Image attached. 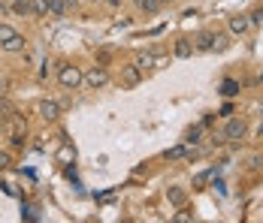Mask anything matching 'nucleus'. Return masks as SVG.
Wrapping results in <instances>:
<instances>
[{
  "instance_id": "29",
  "label": "nucleus",
  "mask_w": 263,
  "mask_h": 223,
  "mask_svg": "<svg viewBox=\"0 0 263 223\" xmlns=\"http://www.w3.org/2000/svg\"><path fill=\"white\" fill-rule=\"evenodd\" d=\"M257 82H260V85H263V73H260V75H257Z\"/></svg>"
},
{
  "instance_id": "17",
  "label": "nucleus",
  "mask_w": 263,
  "mask_h": 223,
  "mask_svg": "<svg viewBox=\"0 0 263 223\" xmlns=\"http://www.w3.org/2000/svg\"><path fill=\"white\" fill-rule=\"evenodd\" d=\"M133 64H136V67H139V70L145 73V70H152V67H155V54H139V57H136Z\"/></svg>"
},
{
  "instance_id": "4",
  "label": "nucleus",
  "mask_w": 263,
  "mask_h": 223,
  "mask_svg": "<svg viewBox=\"0 0 263 223\" xmlns=\"http://www.w3.org/2000/svg\"><path fill=\"white\" fill-rule=\"evenodd\" d=\"M251 15H233L230 22H227V30L233 33V36H245V33H251Z\"/></svg>"
},
{
  "instance_id": "23",
  "label": "nucleus",
  "mask_w": 263,
  "mask_h": 223,
  "mask_svg": "<svg viewBox=\"0 0 263 223\" xmlns=\"http://www.w3.org/2000/svg\"><path fill=\"white\" fill-rule=\"evenodd\" d=\"M9 163H12V160H9V154H6V151H0V169H6Z\"/></svg>"
},
{
  "instance_id": "11",
  "label": "nucleus",
  "mask_w": 263,
  "mask_h": 223,
  "mask_svg": "<svg viewBox=\"0 0 263 223\" xmlns=\"http://www.w3.org/2000/svg\"><path fill=\"white\" fill-rule=\"evenodd\" d=\"M239 94V82L236 78H224L221 82V97H236Z\"/></svg>"
},
{
  "instance_id": "21",
  "label": "nucleus",
  "mask_w": 263,
  "mask_h": 223,
  "mask_svg": "<svg viewBox=\"0 0 263 223\" xmlns=\"http://www.w3.org/2000/svg\"><path fill=\"white\" fill-rule=\"evenodd\" d=\"M15 12H22V15H30V0H15Z\"/></svg>"
},
{
  "instance_id": "24",
  "label": "nucleus",
  "mask_w": 263,
  "mask_h": 223,
  "mask_svg": "<svg viewBox=\"0 0 263 223\" xmlns=\"http://www.w3.org/2000/svg\"><path fill=\"white\" fill-rule=\"evenodd\" d=\"M12 145H15V148H22V145H25V136H22V133H15V136H12Z\"/></svg>"
},
{
  "instance_id": "30",
  "label": "nucleus",
  "mask_w": 263,
  "mask_h": 223,
  "mask_svg": "<svg viewBox=\"0 0 263 223\" xmlns=\"http://www.w3.org/2000/svg\"><path fill=\"white\" fill-rule=\"evenodd\" d=\"M160 3H173V0H160Z\"/></svg>"
},
{
  "instance_id": "20",
  "label": "nucleus",
  "mask_w": 263,
  "mask_h": 223,
  "mask_svg": "<svg viewBox=\"0 0 263 223\" xmlns=\"http://www.w3.org/2000/svg\"><path fill=\"white\" fill-rule=\"evenodd\" d=\"M9 36H15V30H12L9 25H0V46H3V43H6Z\"/></svg>"
},
{
  "instance_id": "28",
  "label": "nucleus",
  "mask_w": 263,
  "mask_h": 223,
  "mask_svg": "<svg viewBox=\"0 0 263 223\" xmlns=\"http://www.w3.org/2000/svg\"><path fill=\"white\" fill-rule=\"evenodd\" d=\"M257 136H260V139H263V124H260V130H257Z\"/></svg>"
},
{
  "instance_id": "6",
  "label": "nucleus",
  "mask_w": 263,
  "mask_h": 223,
  "mask_svg": "<svg viewBox=\"0 0 263 223\" xmlns=\"http://www.w3.org/2000/svg\"><path fill=\"white\" fill-rule=\"evenodd\" d=\"M36 112H40V118H43V121H58V115H61V106H58L54 99H43Z\"/></svg>"
},
{
  "instance_id": "5",
  "label": "nucleus",
  "mask_w": 263,
  "mask_h": 223,
  "mask_svg": "<svg viewBox=\"0 0 263 223\" xmlns=\"http://www.w3.org/2000/svg\"><path fill=\"white\" fill-rule=\"evenodd\" d=\"M142 82V70L136 67V64H130V67H121V85L124 88H136Z\"/></svg>"
},
{
  "instance_id": "8",
  "label": "nucleus",
  "mask_w": 263,
  "mask_h": 223,
  "mask_svg": "<svg viewBox=\"0 0 263 223\" xmlns=\"http://www.w3.org/2000/svg\"><path fill=\"white\" fill-rule=\"evenodd\" d=\"M70 12V3L67 0H49V15L52 18H64Z\"/></svg>"
},
{
  "instance_id": "1",
  "label": "nucleus",
  "mask_w": 263,
  "mask_h": 223,
  "mask_svg": "<svg viewBox=\"0 0 263 223\" xmlns=\"http://www.w3.org/2000/svg\"><path fill=\"white\" fill-rule=\"evenodd\" d=\"M58 82H61L67 91H76L82 82H85V73H82L79 67H73V64H61V67H58Z\"/></svg>"
},
{
  "instance_id": "27",
  "label": "nucleus",
  "mask_w": 263,
  "mask_h": 223,
  "mask_svg": "<svg viewBox=\"0 0 263 223\" xmlns=\"http://www.w3.org/2000/svg\"><path fill=\"white\" fill-rule=\"evenodd\" d=\"M67 3H70V9H73V6H76V3H79V0H67Z\"/></svg>"
},
{
  "instance_id": "10",
  "label": "nucleus",
  "mask_w": 263,
  "mask_h": 223,
  "mask_svg": "<svg viewBox=\"0 0 263 223\" xmlns=\"http://www.w3.org/2000/svg\"><path fill=\"white\" fill-rule=\"evenodd\" d=\"M203 130H206L203 124L187 127V133H184V145H197V142H200V136H203Z\"/></svg>"
},
{
  "instance_id": "15",
  "label": "nucleus",
  "mask_w": 263,
  "mask_h": 223,
  "mask_svg": "<svg viewBox=\"0 0 263 223\" xmlns=\"http://www.w3.org/2000/svg\"><path fill=\"white\" fill-rule=\"evenodd\" d=\"M30 15H49V0H30Z\"/></svg>"
},
{
  "instance_id": "9",
  "label": "nucleus",
  "mask_w": 263,
  "mask_h": 223,
  "mask_svg": "<svg viewBox=\"0 0 263 223\" xmlns=\"http://www.w3.org/2000/svg\"><path fill=\"white\" fill-rule=\"evenodd\" d=\"M3 51H9V54H15V51H25V36L22 33H15V36H9L3 46H0Z\"/></svg>"
},
{
  "instance_id": "26",
  "label": "nucleus",
  "mask_w": 263,
  "mask_h": 223,
  "mask_svg": "<svg viewBox=\"0 0 263 223\" xmlns=\"http://www.w3.org/2000/svg\"><path fill=\"white\" fill-rule=\"evenodd\" d=\"M0 94H6V78H0Z\"/></svg>"
},
{
  "instance_id": "19",
  "label": "nucleus",
  "mask_w": 263,
  "mask_h": 223,
  "mask_svg": "<svg viewBox=\"0 0 263 223\" xmlns=\"http://www.w3.org/2000/svg\"><path fill=\"white\" fill-rule=\"evenodd\" d=\"M212 175H215V169H206V172H200V175H197V178H194V184H197V187H203V184L209 181Z\"/></svg>"
},
{
  "instance_id": "18",
  "label": "nucleus",
  "mask_w": 263,
  "mask_h": 223,
  "mask_svg": "<svg viewBox=\"0 0 263 223\" xmlns=\"http://www.w3.org/2000/svg\"><path fill=\"white\" fill-rule=\"evenodd\" d=\"M227 46H230L227 36H224V33H215V46H212V51H224Z\"/></svg>"
},
{
  "instance_id": "7",
  "label": "nucleus",
  "mask_w": 263,
  "mask_h": 223,
  "mask_svg": "<svg viewBox=\"0 0 263 223\" xmlns=\"http://www.w3.org/2000/svg\"><path fill=\"white\" fill-rule=\"evenodd\" d=\"M212 46H215V30H200L197 39H194V49L197 51H212Z\"/></svg>"
},
{
  "instance_id": "12",
  "label": "nucleus",
  "mask_w": 263,
  "mask_h": 223,
  "mask_svg": "<svg viewBox=\"0 0 263 223\" xmlns=\"http://www.w3.org/2000/svg\"><path fill=\"white\" fill-rule=\"evenodd\" d=\"M166 199H170L173 205H184L187 193H184V187H170V190H166Z\"/></svg>"
},
{
  "instance_id": "13",
  "label": "nucleus",
  "mask_w": 263,
  "mask_h": 223,
  "mask_svg": "<svg viewBox=\"0 0 263 223\" xmlns=\"http://www.w3.org/2000/svg\"><path fill=\"white\" fill-rule=\"evenodd\" d=\"M136 6H139L145 15H155V12H158L163 3H160V0H136Z\"/></svg>"
},
{
  "instance_id": "3",
  "label": "nucleus",
  "mask_w": 263,
  "mask_h": 223,
  "mask_svg": "<svg viewBox=\"0 0 263 223\" xmlns=\"http://www.w3.org/2000/svg\"><path fill=\"white\" fill-rule=\"evenodd\" d=\"M85 85L94 88V91H97V88H106V85H109V73H106L103 67H91V70L85 73Z\"/></svg>"
},
{
  "instance_id": "2",
  "label": "nucleus",
  "mask_w": 263,
  "mask_h": 223,
  "mask_svg": "<svg viewBox=\"0 0 263 223\" xmlns=\"http://www.w3.org/2000/svg\"><path fill=\"white\" fill-rule=\"evenodd\" d=\"M245 133H248V124H245L242 118H227V124H224V139H227V142L245 139Z\"/></svg>"
},
{
  "instance_id": "22",
  "label": "nucleus",
  "mask_w": 263,
  "mask_h": 223,
  "mask_svg": "<svg viewBox=\"0 0 263 223\" xmlns=\"http://www.w3.org/2000/svg\"><path fill=\"white\" fill-rule=\"evenodd\" d=\"M248 15H251V25H263V3L254 9V12H248Z\"/></svg>"
},
{
  "instance_id": "14",
  "label": "nucleus",
  "mask_w": 263,
  "mask_h": 223,
  "mask_svg": "<svg viewBox=\"0 0 263 223\" xmlns=\"http://www.w3.org/2000/svg\"><path fill=\"white\" fill-rule=\"evenodd\" d=\"M163 157H166V160H182V157H187V145H176V148H166V151H163Z\"/></svg>"
},
{
  "instance_id": "25",
  "label": "nucleus",
  "mask_w": 263,
  "mask_h": 223,
  "mask_svg": "<svg viewBox=\"0 0 263 223\" xmlns=\"http://www.w3.org/2000/svg\"><path fill=\"white\" fill-rule=\"evenodd\" d=\"M173 220H176V223H187V220H191V214H184V211H179V214H176Z\"/></svg>"
},
{
  "instance_id": "16",
  "label": "nucleus",
  "mask_w": 263,
  "mask_h": 223,
  "mask_svg": "<svg viewBox=\"0 0 263 223\" xmlns=\"http://www.w3.org/2000/svg\"><path fill=\"white\" fill-rule=\"evenodd\" d=\"M191 54H194V46L187 39H179L176 43V57H191Z\"/></svg>"
}]
</instances>
